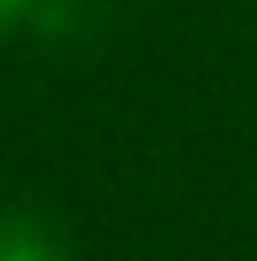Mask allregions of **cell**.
Returning <instances> with one entry per match:
<instances>
[{"instance_id":"obj_1","label":"cell","mask_w":257,"mask_h":261,"mask_svg":"<svg viewBox=\"0 0 257 261\" xmlns=\"http://www.w3.org/2000/svg\"><path fill=\"white\" fill-rule=\"evenodd\" d=\"M0 261H64V252L28 216H0Z\"/></svg>"},{"instance_id":"obj_2","label":"cell","mask_w":257,"mask_h":261,"mask_svg":"<svg viewBox=\"0 0 257 261\" xmlns=\"http://www.w3.org/2000/svg\"><path fill=\"white\" fill-rule=\"evenodd\" d=\"M14 9H18V0H0V18H9Z\"/></svg>"}]
</instances>
